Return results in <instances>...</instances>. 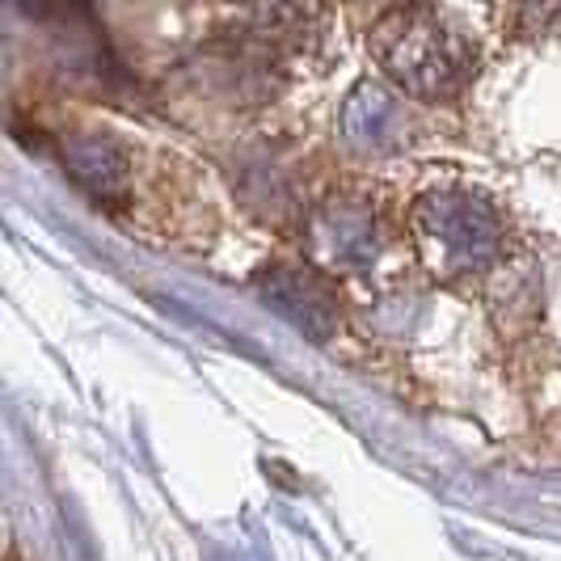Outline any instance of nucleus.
<instances>
[{
    "mask_svg": "<svg viewBox=\"0 0 561 561\" xmlns=\"http://www.w3.org/2000/svg\"><path fill=\"white\" fill-rule=\"evenodd\" d=\"M367 47L380 72L419 102H451L478 77V43L456 26L444 9L401 4L385 9L371 30Z\"/></svg>",
    "mask_w": 561,
    "mask_h": 561,
    "instance_id": "1",
    "label": "nucleus"
},
{
    "mask_svg": "<svg viewBox=\"0 0 561 561\" xmlns=\"http://www.w3.org/2000/svg\"><path fill=\"white\" fill-rule=\"evenodd\" d=\"M410 237L422 266L448 283L481 279L506 257L503 211L485 195H426L410 211Z\"/></svg>",
    "mask_w": 561,
    "mask_h": 561,
    "instance_id": "2",
    "label": "nucleus"
},
{
    "mask_svg": "<svg viewBox=\"0 0 561 561\" xmlns=\"http://www.w3.org/2000/svg\"><path fill=\"white\" fill-rule=\"evenodd\" d=\"M257 283H262L266 300H271L287 321L305 325L312 337L330 334V325L337 321L334 291H330V283L321 279L312 266H275L271 275H262Z\"/></svg>",
    "mask_w": 561,
    "mask_h": 561,
    "instance_id": "3",
    "label": "nucleus"
}]
</instances>
